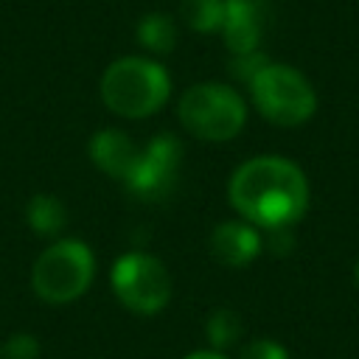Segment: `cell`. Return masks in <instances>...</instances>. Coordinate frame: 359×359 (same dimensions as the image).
<instances>
[{"mask_svg":"<svg viewBox=\"0 0 359 359\" xmlns=\"http://www.w3.org/2000/svg\"><path fill=\"white\" fill-rule=\"evenodd\" d=\"M3 356L6 359H36L39 356V342L34 334H11L3 342Z\"/></svg>","mask_w":359,"mask_h":359,"instance_id":"15","label":"cell"},{"mask_svg":"<svg viewBox=\"0 0 359 359\" xmlns=\"http://www.w3.org/2000/svg\"><path fill=\"white\" fill-rule=\"evenodd\" d=\"M205 334H208V342L213 351H224L241 337V320L230 309H216V311H210V317L205 323Z\"/></svg>","mask_w":359,"mask_h":359,"instance_id":"14","label":"cell"},{"mask_svg":"<svg viewBox=\"0 0 359 359\" xmlns=\"http://www.w3.org/2000/svg\"><path fill=\"white\" fill-rule=\"evenodd\" d=\"M180 11H182V20L188 22L191 31H199V34L222 31L224 0H182Z\"/></svg>","mask_w":359,"mask_h":359,"instance_id":"13","label":"cell"},{"mask_svg":"<svg viewBox=\"0 0 359 359\" xmlns=\"http://www.w3.org/2000/svg\"><path fill=\"white\" fill-rule=\"evenodd\" d=\"M264 247V238L258 233L255 224L244 222V219H230V222H219L210 233V255L230 269L247 266Z\"/></svg>","mask_w":359,"mask_h":359,"instance_id":"9","label":"cell"},{"mask_svg":"<svg viewBox=\"0 0 359 359\" xmlns=\"http://www.w3.org/2000/svg\"><path fill=\"white\" fill-rule=\"evenodd\" d=\"M182 163V146L174 135L163 132L157 137H151L140 154L137 163L132 168V174L126 177V188L140 196V199H163L177 177V168Z\"/></svg>","mask_w":359,"mask_h":359,"instance_id":"7","label":"cell"},{"mask_svg":"<svg viewBox=\"0 0 359 359\" xmlns=\"http://www.w3.org/2000/svg\"><path fill=\"white\" fill-rule=\"evenodd\" d=\"M353 280H356V289H359V261H356V269H353Z\"/></svg>","mask_w":359,"mask_h":359,"instance_id":"19","label":"cell"},{"mask_svg":"<svg viewBox=\"0 0 359 359\" xmlns=\"http://www.w3.org/2000/svg\"><path fill=\"white\" fill-rule=\"evenodd\" d=\"M177 118L185 126V132H191L194 137L224 143L244 129L247 104L233 87L219 81H205L182 93L177 104Z\"/></svg>","mask_w":359,"mask_h":359,"instance_id":"4","label":"cell"},{"mask_svg":"<svg viewBox=\"0 0 359 359\" xmlns=\"http://www.w3.org/2000/svg\"><path fill=\"white\" fill-rule=\"evenodd\" d=\"M266 25V3L264 0H224L222 36L233 56L258 50Z\"/></svg>","mask_w":359,"mask_h":359,"instance_id":"8","label":"cell"},{"mask_svg":"<svg viewBox=\"0 0 359 359\" xmlns=\"http://www.w3.org/2000/svg\"><path fill=\"white\" fill-rule=\"evenodd\" d=\"M137 39L151 53H171L177 45V28L165 14H146L137 25Z\"/></svg>","mask_w":359,"mask_h":359,"instance_id":"12","label":"cell"},{"mask_svg":"<svg viewBox=\"0 0 359 359\" xmlns=\"http://www.w3.org/2000/svg\"><path fill=\"white\" fill-rule=\"evenodd\" d=\"M95 275V255L81 238H59L39 252L31 269V286L39 300L62 306L79 300Z\"/></svg>","mask_w":359,"mask_h":359,"instance_id":"3","label":"cell"},{"mask_svg":"<svg viewBox=\"0 0 359 359\" xmlns=\"http://www.w3.org/2000/svg\"><path fill=\"white\" fill-rule=\"evenodd\" d=\"M250 95L258 112L275 126H300L317 109L314 87L289 65H264L250 81Z\"/></svg>","mask_w":359,"mask_h":359,"instance_id":"5","label":"cell"},{"mask_svg":"<svg viewBox=\"0 0 359 359\" xmlns=\"http://www.w3.org/2000/svg\"><path fill=\"white\" fill-rule=\"evenodd\" d=\"M137 154L140 149L132 143V137L121 129H101L93 135L90 140V157L93 163L109 174V177H118L126 182V177L132 174L135 163H137Z\"/></svg>","mask_w":359,"mask_h":359,"instance_id":"10","label":"cell"},{"mask_svg":"<svg viewBox=\"0 0 359 359\" xmlns=\"http://www.w3.org/2000/svg\"><path fill=\"white\" fill-rule=\"evenodd\" d=\"M112 292L135 314H157L171 300V275L165 264L149 252H126L112 266Z\"/></svg>","mask_w":359,"mask_h":359,"instance_id":"6","label":"cell"},{"mask_svg":"<svg viewBox=\"0 0 359 359\" xmlns=\"http://www.w3.org/2000/svg\"><path fill=\"white\" fill-rule=\"evenodd\" d=\"M238 359H289V351H286L280 342L261 337V339L247 342V345L241 348V356H238Z\"/></svg>","mask_w":359,"mask_h":359,"instance_id":"16","label":"cell"},{"mask_svg":"<svg viewBox=\"0 0 359 359\" xmlns=\"http://www.w3.org/2000/svg\"><path fill=\"white\" fill-rule=\"evenodd\" d=\"M264 65H269V59L261 53V50H252V53H241V56H233V73L241 79V81H252V76L264 67Z\"/></svg>","mask_w":359,"mask_h":359,"instance_id":"17","label":"cell"},{"mask_svg":"<svg viewBox=\"0 0 359 359\" xmlns=\"http://www.w3.org/2000/svg\"><path fill=\"white\" fill-rule=\"evenodd\" d=\"M171 95V79L160 62L123 56L101 76V98L121 118H149Z\"/></svg>","mask_w":359,"mask_h":359,"instance_id":"2","label":"cell"},{"mask_svg":"<svg viewBox=\"0 0 359 359\" xmlns=\"http://www.w3.org/2000/svg\"><path fill=\"white\" fill-rule=\"evenodd\" d=\"M185 359H227V356H224L222 351H213V348H210V351H194V353H188Z\"/></svg>","mask_w":359,"mask_h":359,"instance_id":"18","label":"cell"},{"mask_svg":"<svg viewBox=\"0 0 359 359\" xmlns=\"http://www.w3.org/2000/svg\"><path fill=\"white\" fill-rule=\"evenodd\" d=\"M65 205L53 194H36L25 208V219L39 236H56L65 227Z\"/></svg>","mask_w":359,"mask_h":359,"instance_id":"11","label":"cell"},{"mask_svg":"<svg viewBox=\"0 0 359 359\" xmlns=\"http://www.w3.org/2000/svg\"><path fill=\"white\" fill-rule=\"evenodd\" d=\"M0 359H3V345H0Z\"/></svg>","mask_w":359,"mask_h":359,"instance_id":"20","label":"cell"},{"mask_svg":"<svg viewBox=\"0 0 359 359\" xmlns=\"http://www.w3.org/2000/svg\"><path fill=\"white\" fill-rule=\"evenodd\" d=\"M236 213L261 227H292L309 208V180L300 165L278 154H261L241 163L227 185Z\"/></svg>","mask_w":359,"mask_h":359,"instance_id":"1","label":"cell"}]
</instances>
